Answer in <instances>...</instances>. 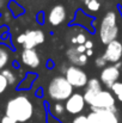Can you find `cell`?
Returning a JSON list of instances; mask_svg holds the SVG:
<instances>
[{
  "mask_svg": "<svg viewBox=\"0 0 122 123\" xmlns=\"http://www.w3.org/2000/svg\"><path fill=\"white\" fill-rule=\"evenodd\" d=\"M5 115L18 123L28 122L34 115V104L28 96L18 94L7 102Z\"/></svg>",
  "mask_w": 122,
  "mask_h": 123,
  "instance_id": "1",
  "label": "cell"
},
{
  "mask_svg": "<svg viewBox=\"0 0 122 123\" xmlns=\"http://www.w3.org/2000/svg\"><path fill=\"white\" fill-rule=\"evenodd\" d=\"M73 86L68 82L65 75L54 77L47 87V94L53 102H66L74 92Z\"/></svg>",
  "mask_w": 122,
  "mask_h": 123,
  "instance_id": "2",
  "label": "cell"
},
{
  "mask_svg": "<svg viewBox=\"0 0 122 123\" xmlns=\"http://www.w3.org/2000/svg\"><path fill=\"white\" fill-rule=\"evenodd\" d=\"M99 40L103 44H109L110 42L117 40L119 36V25H117V13L114 11L107 12L99 24L98 29Z\"/></svg>",
  "mask_w": 122,
  "mask_h": 123,
  "instance_id": "3",
  "label": "cell"
},
{
  "mask_svg": "<svg viewBox=\"0 0 122 123\" xmlns=\"http://www.w3.org/2000/svg\"><path fill=\"white\" fill-rule=\"evenodd\" d=\"M84 99L87 105H90L91 111L99 110V109H111L116 103V99L114 97V93L109 90H102L99 92H84Z\"/></svg>",
  "mask_w": 122,
  "mask_h": 123,
  "instance_id": "4",
  "label": "cell"
},
{
  "mask_svg": "<svg viewBox=\"0 0 122 123\" xmlns=\"http://www.w3.org/2000/svg\"><path fill=\"white\" fill-rule=\"evenodd\" d=\"M65 77L74 88H84L89 82L86 72L78 66H70L65 73Z\"/></svg>",
  "mask_w": 122,
  "mask_h": 123,
  "instance_id": "5",
  "label": "cell"
},
{
  "mask_svg": "<svg viewBox=\"0 0 122 123\" xmlns=\"http://www.w3.org/2000/svg\"><path fill=\"white\" fill-rule=\"evenodd\" d=\"M85 105H86V102L84 99V94H81L79 92H76L73 93L66 102H65V108H66V111L71 115H80L81 112L84 111L85 109Z\"/></svg>",
  "mask_w": 122,
  "mask_h": 123,
  "instance_id": "6",
  "label": "cell"
},
{
  "mask_svg": "<svg viewBox=\"0 0 122 123\" xmlns=\"http://www.w3.org/2000/svg\"><path fill=\"white\" fill-rule=\"evenodd\" d=\"M104 57L108 62L115 65L116 62H120L122 59V43L119 40L110 42L107 44V48L104 50Z\"/></svg>",
  "mask_w": 122,
  "mask_h": 123,
  "instance_id": "7",
  "label": "cell"
},
{
  "mask_svg": "<svg viewBox=\"0 0 122 123\" xmlns=\"http://www.w3.org/2000/svg\"><path fill=\"white\" fill-rule=\"evenodd\" d=\"M120 69L117 67H115L114 65L111 66H107L101 71L99 74V80L102 81V84H104L108 88H111V86L115 82L119 81L120 78Z\"/></svg>",
  "mask_w": 122,
  "mask_h": 123,
  "instance_id": "8",
  "label": "cell"
},
{
  "mask_svg": "<svg viewBox=\"0 0 122 123\" xmlns=\"http://www.w3.org/2000/svg\"><path fill=\"white\" fill-rule=\"evenodd\" d=\"M24 34H25V41L23 44L24 49H35L45 40V35L42 30H28Z\"/></svg>",
  "mask_w": 122,
  "mask_h": 123,
  "instance_id": "9",
  "label": "cell"
},
{
  "mask_svg": "<svg viewBox=\"0 0 122 123\" xmlns=\"http://www.w3.org/2000/svg\"><path fill=\"white\" fill-rule=\"evenodd\" d=\"M67 17V12L64 5H55L51 7V10L48 13V22L53 26H59L61 25Z\"/></svg>",
  "mask_w": 122,
  "mask_h": 123,
  "instance_id": "10",
  "label": "cell"
},
{
  "mask_svg": "<svg viewBox=\"0 0 122 123\" xmlns=\"http://www.w3.org/2000/svg\"><path fill=\"white\" fill-rule=\"evenodd\" d=\"M20 60L23 65L29 68H39L41 65L40 54L36 49H23L20 54Z\"/></svg>",
  "mask_w": 122,
  "mask_h": 123,
  "instance_id": "11",
  "label": "cell"
},
{
  "mask_svg": "<svg viewBox=\"0 0 122 123\" xmlns=\"http://www.w3.org/2000/svg\"><path fill=\"white\" fill-rule=\"evenodd\" d=\"M66 56H67L68 61L72 63V66H78V67H84L89 60L86 54L79 53L77 50V47H74V45H71L70 48H67Z\"/></svg>",
  "mask_w": 122,
  "mask_h": 123,
  "instance_id": "12",
  "label": "cell"
},
{
  "mask_svg": "<svg viewBox=\"0 0 122 123\" xmlns=\"http://www.w3.org/2000/svg\"><path fill=\"white\" fill-rule=\"evenodd\" d=\"M95 112L98 114L103 123H119V116H117V109L116 106L111 109H99L95 110Z\"/></svg>",
  "mask_w": 122,
  "mask_h": 123,
  "instance_id": "13",
  "label": "cell"
},
{
  "mask_svg": "<svg viewBox=\"0 0 122 123\" xmlns=\"http://www.w3.org/2000/svg\"><path fill=\"white\" fill-rule=\"evenodd\" d=\"M10 59H11L10 49L6 45L0 44V72L6 68V66L10 62Z\"/></svg>",
  "mask_w": 122,
  "mask_h": 123,
  "instance_id": "14",
  "label": "cell"
},
{
  "mask_svg": "<svg viewBox=\"0 0 122 123\" xmlns=\"http://www.w3.org/2000/svg\"><path fill=\"white\" fill-rule=\"evenodd\" d=\"M49 111H50V115L54 116V117H61L65 111H66V108H65V104H62L61 102H54V104L50 105L49 108Z\"/></svg>",
  "mask_w": 122,
  "mask_h": 123,
  "instance_id": "15",
  "label": "cell"
},
{
  "mask_svg": "<svg viewBox=\"0 0 122 123\" xmlns=\"http://www.w3.org/2000/svg\"><path fill=\"white\" fill-rule=\"evenodd\" d=\"M86 91H90V92H99L102 91V81L97 78H91L89 79V82L86 85Z\"/></svg>",
  "mask_w": 122,
  "mask_h": 123,
  "instance_id": "16",
  "label": "cell"
},
{
  "mask_svg": "<svg viewBox=\"0 0 122 123\" xmlns=\"http://www.w3.org/2000/svg\"><path fill=\"white\" fill-rule=\"evenodd\" d=\"M8 8H10V12L12 13L13 17H18V16H20V14L24 13V8L22 6H19L16 1H10Z\"/></svg>",
  "mask_w": 122,
  "mask_h": 123,
  "instance_id": "17",
  "label": "cell"
},
{
  "mask_svg": "<svg viewBox=\"0 0 122 123\" xmlns=\"http://www.w3.org/2000/svg\"><path fill=\"white\" fill-rule=\"evenodd\" d=\"M1 74L6 78V80L8 81V85H14V84L17 82V75L13 73L12 69H10V68H5V69L1 71Z\"/></svg>",
  "mask_w": 122,
  "mask_h": 123,
  "instance_id": "18",
  "label": "cell"
},
{
  "mask_svg": "<svg viewBox=\"0 0 122 123\" xmlns=\"http://www.w3.org/2000/svg\"><path fill=\"white\" fill-rule=\"evenodd\" d=\"M35 78H36L35 74H32V73H28V74L25 75V78L20 81L19 86H18V88H29V87L32 85V82H34V80H35Z\"/></svg>",
  "mask_w": 122,
  "mask_h": 123,
  "instance_id": "19",
  "label": "cell"
},
{
  "mask_svg": "<svg viewBox=\"0 0 122 123\" xmlns=\"http://www.w3.org/2000/svg\"><path fill=\"white\" fill-rule=\"evenodd\" d=\"M87 40H89V38L86 37V35H85L84 32H79V34H77L76 36H72V37H71L72 44H78V45L85 44V42L87 41Z\"/></svg>",
  "mask_w": 122,
  "mask_h": 123,
  "instance_id": "20",
  "label": "cell"
},
{
  "mask_svg": "<svg viewBox=\"0 0 122 123\" xmlns=\"http://www.w3.org/2000/svg\"><path fill=\"white\" fill-rule=\"evenodd\" d=\"M111 92L116 96V98L120 100V102H122V82L117 81L115 82L113 86H111Z\"/></svg>",
  "mask_w": 122,
  "mask_h": 123,
  "instance_id": "21",
  "label": "cell"
},
{
  "mask_svg": "<svg viewBox=\"0 0 122 123\" xmlns=\"http://www.w3.org/2000/svg\"><path fill=\"white\" fill-rule=\"evenodd\" d=\"M86 7H87V10L91 11V12H97V11H99V8H101V2H99L98 0H90V1L86 4Z\"/></svg>",
  "mask_w": 122,
  "mask_h": 123,
  "instance_id": "22",
  "label": "cell"
},
{
  "mask_svg": "<svg viewBox=\"0 0 122 123\" xmlns=\"http://www.w3.org/2000/svg\"><path fill=\"white\" fill-rule=\"evenodd\" d=\"M86 123H103V121L101 120V117L98 116L97 112L91 111V112L87 115V121H86Z\"/></svg>",
  "mask_w": 122,
  "mask_h": 123,
  "instance_id": "23",
  "label": "cell"
},
{
  "mask_svg": "<svg viewBox=\"0 0 122 123\" xmlns=\"http://www.w3.org/2000/svg\"><path fill=\"white\" fill-rule=\"evenodd\" d=\"M107 63H108V61L105 60V57H104V55H102V56H98V57H96L95 59V65L98 67V68H104V67H107Z\"/></svg>",
  "mask_w": 122,
  "mask_h": 123,
  "instance_id": "24",
  "label": "cell"
},
{
  "mask_svg": "<svg viewBox=\"0 0 122 123\" xmlns=\"http://www.w3.org/2000/svg\"><path fill=\"white\" fill-rule=\"evenodd\" d=\"M8 87V81L6 80V78L1 74L0 72V94H2Z\"/></svg>",
  "mask_w": 122,
  "mask_h": 123,
  "instance_id": "25",
  "label": "cell"
},
{
  "mask_svg": "<svg viewBox=\"0 0 122 123\" xmlns=\"http://www.w3.org/2000/svg\"><path fill=\"white\" fill-rule=\"evenodd\" d=\"M87 121V116H85V115H78V116H76L73 120H72V122L71 123H86Z\"/></svg>",
  "mask_w": 122,
  "mask_h": 123,
  "instance_id": "26",
  "label": "cell"
},
{
  "mask_svg": "<svg viewBox=\"0 0 122 123\" xmlns=\"http://www.w3.org/2000/svg\"><path fill=\"white\" fill-rule=\"evenodd\" d=\"M0 123H18V122H16L13 118H11V117H8V116H2V118H1V122Z\"/></svg>",
  "mask_w": 122,
  "mask_h": 123,
  "instance_id": "27",
  "label": "cell"
},
{
  "mask_svg": "<svg viewBox=\"0 0 122 123\" xmlns=\"http://www.w3.org/2000/svg\"><path fill=\"white\" fill-rule=\"evenodd\" d=\"M16 41H17L18 44H22V45H23V44H24V41H25V34L23 32V34L18 35V37H17V40H16Z\"/></svg>",
  "mask_w": 122,
  "mask_h": 123,
  "instance_id": "28",
  "label": "cell"
},
{
  "mask_svg": "<svg viewBox=\"0 0 122 123\" xmlns=\"http://www.w3.org/2000/svg\"><path fill=\"white\" fill-rule=\"evenodd\" d=\"M84 45H85L86 50H87V49H92V48H93V42L91 41V40H87V41L85 42V44H84Z\"/></svg>",
  "mask_w": 122,
  "mask_h": 123,
  "instance_id": "29",
  "label": "cell"
},
{
  "mask_svg": "<svg viewBox=\"0 0 122 123\" xmlns=\"http://www.w3.org/2000/svg\"><path fill=\"white\" fill-rule=\"evenodd\" d=\"M48 123H60V122L58 121L56 117H54L51 115H48Z\"/></svg>",
  "mask_w": 122,
  "mask_h": 123,
  "instance_id": "30",
  "label": "cell"
},
{
  "mask_svg": "<svg viewBox=\"0 0 122 123\" xmlns=\"http://www.w3.org/2000/svg\"><path fill=\"white\" fill-rule=\"evenodd\" d=\"M77 50L81 53V54H85L86 53V48H85V45L84 44H80V45H77Z\"/></svg>",
  "mask_w": 122,
  "mask_h": 123,
  "instance_id": "31",
  "label": "cell"
},
{
  "mask_svg": "<svg viewBox=\"0 0 122 123\" xmlns=\"http://www.w3.org/2000/svg\"><path fill=\"white\" fill-rule=\"evenodd\" d=\"M85 54H86V56H87V57H90V56H92V55H93V50H92V49H87Z\"/></svg>",
  "mask_w": 122,
  "mask_h": 123,
  "instance_id": "32",
  "label": "cell"
},
{
  "mask_svg": "<svg viewBox=\"0 0 122 123\" xmlns=\"http://www.w3.org/2000/svg\"><path fill=\"white\" fill-rule=\"evenodd\" d=\"M114 66H115V67H117V68H119V69H120V67H121V66H122L121 61H120V62H116V63H115V65H114Z\"/></svg>",
  "mask_w": 122,
  "mask_h": 123,
  "instance_id": "33",
  "label": "cell"
},
{
  "mask_svg": "<svg viewBox=\"0 0 122 123\" xmlns=\"http://www.w3.org/2000/svg\"><path fill=\"white\" fill-rule=\"evenodd\" d=\"M4 6V0H0V8Z\"/></svg>",
  "mask_w": 122,
  "mask_h": 123,
  "instance_id": "34",
  "label": "cell"
},
{
  "mask_svg": "<svg viewBox=\"0 0 122 123\" xmlns=\"http://www.w3.org/2000/svg\"><path fill=\"white\" fill-rule=\"evenodd\" d=\"M81 1H84V2H85V5H86V4H87V2H89L90 0H81Z\"/></svg>",
  "mask_w": 122,
  "mask_h": 123,
  "instance_id": "35",
  "label": "cell"
},
{
  "mask_svg": "<svg viewBox=\"0 0 122 123\" xmlns=\"http://www.w3.org/2000/svg\"><path fill=\"white\" fill-rule=\"evenodd\" d=\"M1 118H2V116H1V115H0V122H1Z\"/></svg>",
  "mask_w": 122,
  "mask_h": 123,
  "instance_id": "36",
  "label": "cell"
},
{
  "mask_svg": "<svg viewBox=\"0 0 122 123\" xmlns=\"http://www.w3.org/2000/svg\"><path fill=\"white\" fill-rule=\"evenodd\" d=\"M121 43H122V40H121Z\"/></svg>",
  "mask_w": 122,
  "mask_h": 123,
  "instance_id": "37",
  "label": "cell"
},
{
  "mask_svg": "<svg viewBox=\"0 0 122 123\" xmlns=\"http://www.w3.org/2000/svg\"><path fill=\"white\" fill-rule=\"evenodd\" d=\"M121 2H122V0H121Z\"/></svg>",
  "mask_w": 122,
  "mask_h": 123,
  "instance_id": "38",
  "label": "cell"
}]
</instances>
